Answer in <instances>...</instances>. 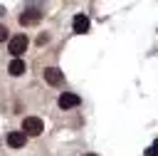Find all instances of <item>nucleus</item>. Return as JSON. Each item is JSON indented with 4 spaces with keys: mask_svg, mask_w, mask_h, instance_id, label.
<instances>
[{
    "mask_svg": "<svg viewBox=\"0 0 158 156\" xmlns=\"http://www.w3.org/2000/svg\"><path fill=\"white\" fill-rule=\"evenodd\" d=\"M27 42H30V40H27V35H15V37H10V42H7V52L17 59V57L27 50Z\"/></svg>",
    "mask_w": 158,
    "mask_h": 156,
    "instance_id": "nucleus-1",
    "label": "nucleus"
},
{
    "mask_svg": "<svg viewBox=\"0 0 158 156\" xmlns=\"http://www.w3.org/2000/svg\"><path fill=\"white\" fill-rule=\"evenodd\" d=\"M22 131H25L27 136H40V134L44 131V124H42L40 116H25V121H22Z\"/></svg>",
    "mask_w": 158,
    "mask_h": 156,
    "instance_id": "nucleus-2",
    "label": "nucleus"
},
{
    "mask_svg": "<svg viewBox=\"0 0 158 156\" xmlns=\"http://www.w3.org/2000/svg\"><path fill=\"white\" fill-rule=\"evenodd\" d=\"M42 20V10L40 7H27L22 15H20V25L22 27H27V25H37Z\"/></svg>",
    "mask_w": 158,
    "mask_h": 156,
    "instance_id": "nucleus-3",
    "label": "nucleus"
},
{
    "mask_svg": "<svg viewBox=\"0 0 158 156\" xmlns=\"http://www.w3.org/2000/svg\"><path fill=\"white\" fill-rule=\"evenodd\" d=\"M44 82L52 84V87H59V84L64 82V74H62L57 67H47V69H44Z\"/></svg>",
    "mask_w": 158,
    "mask_h": 156,
    "instance_id": "nucleus-4",
    "label": "nucleus"
},
{
    "mask_svg": "<svg viewBox=\"0 0 158 156\" xmlns=\"http://www.w3.org/2000/svg\"><path fill=\"white\" fill-rule=\"evenodd\" d=\"M79 102H81V99H79L77 94H72V92H64V94L59 97V106H62V109H72V106H79Z\"/></svg>",
    "mask_w": 158,
    "mask_h": 156,
    "instance_id": "nucleus-5",
    "label": "nucleus"
},
{
    "mask_svg": "<svg viewBox=\"0 0 158 156\" xmlns=\"http://www.w3.org/2000/svg\"><path fill=\"white\" fill-rule=\"evenodd\" d=\"M7 72H10L12 77H20V74H25V72H27V64H25V59H20V57H17V59H12V62L7 64Z\"/></svg>",
    "mask_w": 158,
    "mask_h": 156,
    "instance_id": "nucleus-6",
    "label": "nucleus"
},
{
    "mask_svg": "<svg viewBox=\"0 0 158 156\" xmlns=\"http://www.w3.org/2000/svg\"><path fill=\"white\" fill-rule=\"evenodd\" d=\"M25 139H27V134H25V131H10V134H7V144H10L12 149L25 146Z\"/></svg>",
    "mask_w": 158,
    "mask_h": 156,
    "instance_id": "nucleus-7",
    "label": "nucleus"
},
{
    "mask_svg": "<svg viewBox=\"0 0 158 156\" xmlns=\"http://www.w3.org/2000/svg\"><path fill=\"white\" fill-rule=\"evenodd\" d=\"M72 25H74V32H77V35H84V32L89 30V17H86V15H77Z\"/></svg>",
    "mask_w": 158,
    "mask_h": 156,
    "instance_id": "nucleus-8",
    "label": "nucleus"
},
{
    "mask_svg": "<svg viewBox=\"0 0 158 156\" xmlns=\"http://www.w3.org/2000/svg\"><path fill=\"white\" fill-rule=\"evenodd\" d=\"M146 154H148V156H158V141H153V144L146 149Z\"/></svg>",
    "mask_w": 158,
    "mask_h": 156,
    "instance_id": "nucleus-9",
    "label": "nucleus"
},
{
    "mask_svg": "<svg viewBox=\"0 0 158 156\" xmlns=\"http://www.w3.org/2000/svg\"><path fill=\"white\" fill-rule=\"evenodd\" d=\"M44 42H49V35H47V32H42V35L37 37V45H44Z\"/></svg>",
    "mask_w": 158,
    "mask_h": 156,
    "instance_id": "nucleus-10",
    "label": "nucleus"
},
{
    "mask_svg": "<svg viewBox=\"0 0 158 156\" xmlns=\"http://www.w3.org/2000/svg\"><path fill=\"white\" fill-rule=\"evenodd\" d=\"M5 37H7V27H5V25H0V42H2Z\"/></svg>",
    "mask_w": 158,
    "mask_h": 156,
    "instance_id": "nucleus-11",
    "label": "nucleus"
},
{
    "mask_svg": "<svg viewBox=\"0 0 158 156\" xmlns=\"http://www.w3.org/2000/svg\"><path fill=\"white\" fill-rule=\"evenodd\" d=\"M84 156H96V154H84Z\"/></svg>",
    "mask_w": 158,
    "mask_h": 156,
    "instance_id": "nucleus-12",
    "label": "nucleus"
}]
</instances>
